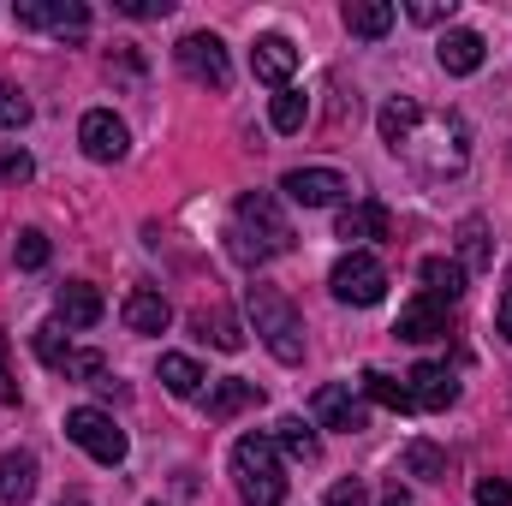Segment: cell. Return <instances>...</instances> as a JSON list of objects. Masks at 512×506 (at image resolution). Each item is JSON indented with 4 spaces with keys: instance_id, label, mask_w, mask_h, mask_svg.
Wrapping results in <instances>:
<instances>
[{
    "instance_id": "31",
    "label": "cell",
    "mask_w": 512,
    "mask_h": 506,
    "mask_svg": "<svg viewBox=\"0 0 512 506\" xmlns=\"http://www.w3.org/2000/svg\"><path fill=\"white\" fill-rule=\"evenodd\" d=\"M18 126H30V102H24L18 84L0 78V131H18Z\"/></svg>"
},
{
    "instance_id": "14",
    "label": "cell",
    "mask_w": 512,
    "mask_h": 506,
    "mask_svg": "<svg viewBox=\"0 0 512 506\" xmlns=\"http://www.w3.org/2000/svg\"><path fill=\"white\" fill-rule=\"evenodd\" d=\"M483 54H489V42H483L477 30H447V36L435 42V60H441V72H453V78L483 72Z\"/></svg>"
},
{
    "instance_id": "1",
    "label": "cell",
    "mask_w": 512,
    "mask_h": 506,
    "mask_svg": "<svg viewBox=\"0 0 512 506\" xmlns=\"http://www.w3.org/2000/svg\"><path fill=\"white\" fill-rule=\"evenodd\" d=\"M233 256L239 262H262V256H286L298 245V233H292V221H286V209H280V197L274 191H245L239 197V209H233Z\"/></svg>"
},
{
    "instance_id": "4",
    "label": "cell",
    "mask_w": 512,
    "mask_h": 506,
    "mask_svg": "<svg viewBox=\"0 0 512 506\" xmlns=\"http://www.w3.org/2000/svg\"><path fill=\"white\" fill-rule=\"evenodd\" d=\"M328 292L340 298V304H358V310H370V304H382L387 298V268L376 251H346L334 262V274H328Z\"/></svg>"
},
{
    "instance_id": "30",
    "label": "cell",
    "mask_w": 512,
    "mask_h": 506,
    "mask_svg": "<svg viewBox=\"0 0 512 506\" xmlns=\"http://www.w3.org/2000/svg\"><path fill=\"white\" fill-rule=\"evenodd\" d=\"M36 358L48 364V370H60L66 376V364H72V346H66V334L48 322V328H36Z\"/></svg>"
},
{
    "instance_id": "9",
    "label": "cell",
    "mask_w": 512,
    "mask_h": 506,
    "mask_svg": "<svg viewBox=\"0 0 512 506\" xmlns=\"http://www.w3.org/2000/svg\"><path fill=\"white\" fill-rule=\"evenodd\" d=\"M280 191H286L298 209H328V203H340V191H352V185H346L340 167H292V173L280 179Z\"/></svg>"
},
{
    "instance_id": "20",
    "label": "cell",
    "mask_w": 512,
    "mask_h": 506,
    "mask_svg": "<svg viewBox=\"0 0 512 506\" xmlns=\"http://www.w3.org/2000/svg\"><path fill=\"white\" fill-rule=\"evenodd\" d=\"M36 495V453H0V501H12V506H24Z\"/></svg>"
},
{
    "instance_id": "32",
    "label": "cell",
    "mask_w": 512,
    "mask_h": 506,
    "mask_svg": "<svg viewBox=\"0 0 512 506\" xmlns=\"http://www.w3.org/2000/svg\"><path fill=\"white\" fill-rule=\"evenodd\" d=\"M48 256H54V245H48V233H36V227H24L18 233V268H48Z\"/></svg>"
},
{
    "instance_id": "19",
    "label": "cell",
    "mask_w": 512,
    "mask_h": 506,
    "mask_svg": "<svg viewBox=\"0 0 512 506\" xmlns=\"http://www.w3.org/2000/svg\"><path fill=\"white\" fill-rule=\"evenodd\" d=\"M251 405H262V387L245 376H227V381H215V393H209V417L215 423H233L239 411H251Z\"/></svg>"
},
{
    "instance_id": "34",
    "label": "cell",
    "mask_w": 512,
    "mask_h": 506,
    "mask_svg": "<svg viewBox=\"0 0 512 506\" xmlns=\"http://www.w3.org/2000/svg\"><path fill=\"white\" fill-rule=\"evenodd\" d=\"M477 506H512V483L507 477H483L477 483Z\"/></svg>"
},
{
    "instance_id": "16",
    "label": "cell",
    "mask_w": 512,
    "mask_h": 506,
    "mask_svg": "<svg viewBox=\"0 0 512 506\" xmlns=\"http://www.w3.org/2000/svg\"><path fill=\"white\" fill-rule=\"evenodd\" d=\"M120 316H126L131 334H167V322H173V304H167L155 286H131L126 304H120Z\"/></svg>"
},
{
    "instance_id": "37",
    "label": "cell",
    "mask_w": 512,
    "mask_h": 506,
    "mask_svg": "<svg viewBox=\"0 0 512 506\" xmlns=\"http://www.w3.org/2000/svg\"><path fill=\"white\" fill-rule=\"evenodd\" d=\"M120 12H126V18H167L173 0H120Z\"/></svg>"
},
{
    "instance_id": "33",
    "label": "cell",
    "mask_w": 512,
    "mask_h": 506,
    "mask_svg": "<svg viewBox=\"0 0 512 506\" xmlns=\"http://www.w3.org/2000/svg\"><path fill=\"white\" fill-rule=\"evenodd\" d=\"M322 506H370V489H364L358 477H352V483H334V489H328V501H322Z\"/></svg>"
},
{
    "instance_id": "26",
    "label": "cell",
    "mask_w": 512,
    "mask_h": 506,
    "mask_svg": "<svg viewBox=\"0 0 512 506\" xmlns=\"http://www.w3.org/2000/svg\"><path fill=\"white\" fill-rule=\"evenodd\" d=\"M304 120H310V96H304V90H274L268 126L280 131V137H292V131H304Z\"/></svg>"
},
{
    "instance_id": "10",
    "label": "cell",
    "mask_w": 512,
    "mask_h": 506,
    "mask_svg": "<svg viewBox=\"0 0 512 506\" xmlns=\"http://www.w3.org/2000/svg\"><path fill=\"white\" fill-rule=\"evenodd\" d=\"M78 143H84V155H90V161H126L131 131H126V120H120V114L90 108V114L78 120Z\"/></svg>"
},
{
    "instance_id": "27",
    "label": "cell",
    "mask_w": 512,
    "mask_h": 506,
    "mask_svg": "<svg viewBox=\"0 0 512 506\" xmlns=\"http://www.w3.org/2000/svg\"><path fill=\"white\" fill-rule=\"evenodd\" d=\"M197 334H203L209 346H221V352H239V346H245V334H239V322H233L227 310H203V316H197Z\"/></svg>"
},
{
    "instance_id": "25",
    "label": "cell",
    "mask_w": 512,
    "mask_h": 506,
    "mask_svg": "<svg viewBox=\"0 0 512 506\" xmlns=\"http://www.w3.org/2000/svg\"><path fill=\"white\" fill-rule=\"evenodd\" d=\"M423 120V108L411 102V96H393V102H382V114H376V126H382V143L387 149H399L405 137H411V126Z\"/></svg>"
},
{
    "instance_id": "23",
    "label": "cell",
    "mask_w": 512,
    "mask_h": 506,
    "mask_svg": "<svg viewBox=\"0 0 512 506\" xmlns=\"http://www.w3.org/2000/svg\"><path fill=\"white\" fill-rule=\"evenodd\" d=\"M465 274H477V268H489L495 262V245H489V227H483V215H465L459 221V256H453Z\"/></svg>"
},
{
    "instance_id": "40",
    "label": "cell",
    "mask_w": 512,
    "mask_h": 506,
    "mask_svg": "<svg viewBox=\"0 0 512 506\" xmlns=\"http://www.w3.org/2000/svg\"><path fill=\"white\" fill-rule=\"evenodd\" d=\"M60 506H90V501H78V495H66V501H60Z\"/></svg>"
},
{
    "instance_id": "12",
    "label": "cell",
    "mask_w": 512,
    "mask_h": 506,
    "mask_svg": "<svg viewBox=\"0 0 512 506\" xmlns=\"http://www.w3.org/2000/svg\"><path fill=\"white\" fill-rule=\"evenodd\" d=\"M405 393H411V411H447L459 399V381H453L447 364H417L405 376Z\"/></svg>"
},
{
    "instance_id": "38",
    "label": "cell",
    "mask_w": 512,
    "mask_h": 506,
    "mask_svg": "<svg viewBox=\"0 0 512 506\" xmlns=\"http://www.w3.org/2000/svg\"><path fill=\"white\" fill-rule=\"evenodd\" d=\"M495 322H501V334L512 340V286L501 292V304H495Z\"/></svg>"
},
{
    "instance_id": "13",
    "label": "cell",
    "mask_w": 512,
    "mask_h": 506,
    "mask_svg": "<svg viewBox=\"0 0 512 506\" xmlns=\"http://www.w3.org/2000/svg\"><path fill=\"white\" fill-rule=\"evenodd\" d=\"M393 334H399V340H411V346H429V340H447V304H435V298H411V304L399 310V322H393Z\"/></svg>"
},
{
    "instance_id": "39",
    "label": "cell",
    "mask_w": 512,
    "mask_h": 506,
    "mask_svg": "<svg viewBox=\"0 0 512 506\" xmlns=\"http://www.w3.org/2000/svg\"><path fill=\"white\" fill-rule=\"evenodd\" d=\"M382 506H417V501H411V495H405V489H399V483H387V495H382Z\"/></svg>"
},
{
    "instance_id": "35",
    "label": "cell",
    "mask_w": 512,
    "mask_h": 506,
    "mask_svg": "<svg viewBox=\"0 0 512 506\" xmlns=\"http://www.w3.org/2000/svg\"><path fill=\"white\" fill-rule=\"evenodd\" d=\"M405 12H411L417 24H441V18H453V0H411Z\"/></svg>"
},
{
    "instance_id": "21",
    "label": "cell",
    "mask_w": 512,
    "mask_h": 506,
    "mask_svg": "<svg viewBox=\"0 0 512 506\" xmlns=\"http://www.w3.org/2000/svg\"><path fill=\"white\" fill-rule=\"evenodd\" d=\"M393 18H399V6H393V0H352V6H346V30H352V36H364V42L387 36V30H393Z\"/></svg>"
},
{
    "instance_id": "2",
    "label": "cell",
    "mask_w": 512,
    "mask_h": 506,
    "mask_svg": "<svg viewBox=\"0 0 512 506\" xmlns=\"http://www.w3.org/2000/svg\"><path fill=\"white\" fill-rule=\"evenodd\" d=\"M245 310H251V328L256 340L280 358V364H304V316L292 310V298L268 280H256L245 292Z\"/></svg>"
},
{
    "instance_id": "18",
    "label": "cell",
    "mask_w": 512,
    "mask_h": 506,
    "mask_svg": "<svg viewBox=\"0 0 512 506\" xmlns=\"http://www.w3.org/2000/svg\"><path fill=\"white\" fill-rule=\"evenodd\" d=\"M417 274H423V298H435V304H459L465 298V280H471L453 256H423Z\"/></svg>"
},
{
    "instance_id": "5",
    "label": "cell",
    "mask_w": 512,
    "mask_h": 506,
    "mask_svg": "<svg viewBox=\"0 0 512 506\" xmlns=\"http://www.w3.org/2000/svg\"><path fill=\"white\" fill-rule=\"evenodd\" d=\"M66 435L96 459V465H126V453H131V441H126V429L108 417V411H96V405H78V411H66Z\"/></svg>"
},
{
    "instance_id": "28",
    "label": "cell",
    "mask_w": 512,
    "mask_h": 506,
    "mask_svg": "<svg viewBox=\"0 0 512 506\" xmlns=\"http://www.w3.org/2000/svg\"><path fill=\"white\" fill-rule=\"evenodd\" d=\"M405 471L423 477V483H447V453L429 447V441H411V447H405Z\"/></svg>"
},
{
    "instance_id": "3",
    "label": "cell",
    "mask_w": 512,
    "mask_h": 506,
    "mask_svg": "<svg viewBox=\"0 0 512 506\" xmlns=\"http://www.w3.org/2000/svg\"><path fill=\"white\" fill-rule=\"evenodd\" d=\"M233 477H239L245 506H280L286 501V465H280V447H274L268 435H239V441H233Z\"/></svg>"
},
{
    "instance_id": "11",
    "label": "cell",
    "mask_w": 512,
    "mask_h": 506,
    "mask_svg": "<svg viewBox=\"0 0 512 506\" xmlns=\"http://www.w3.org/2000/svg\"><path fill=\"white\" fill-rule=\"evenodd\" d=\"M251 72L262 84H274V90H292V72H298V48H292V36H256L251 48Z\"/></svg>"
},
{
    "instance_id": "29",
    "label": "cell",
    "mask_w": 512,
    "mask_h": 506,
    "mask_svg": "<svg viewBox=\"0 0 512 506\" xmlns=\"http://www.w3.org/2000/svg\"><path fill=\"white\" fill-rule=\"evenodd\" d=\"M364 399H376L387 411H411V393H405V381L382 376V370H364Z\"/></svg>"
},
{
    "instance_id": "7",
    "label": "cell",
    "mask_w": 512,
    "mask_h": 506,
    "mask_svg": "<svg viewBox=\"0 0 512 506\" xmlns=\"http://www.w3.org/2000/svg\"><path fill=\"white\" fill-rule=\"evenodd\" d=\"M179 66L197 78V84H209V90H227L233 84V60H227V48H221V36H209V30H191L179 48Z\"/></svg>"
},
{
    "instance_id": "41",
    "label": "cell",
    "mask_w": 512,
    "mask_h": 506,
    "mask_svg": "<svg viewBox=\"0 0 512 506\" xmlns=\"http://www.w3.org/2000/svg\"><path fill=\"white\" fill-rule=\"evenodd\" d=\"M149 506H161V501H149Z\"/></svg>"
},
{
    "instance_id": "8",
    "label": "cell",
    "mask_w": 512,
    "mask_h": 506,
    "mask_svg": "<svg viewBox=\"0 0 512 506\" xmlns=\"http://www.w3.org/2000/svg\"><path fill=\"white\" fill-rule=\"evenodd\" d=\"M310 417L322 423V429H346V435H358V429H370V405L346 387V381H328V387H316L310 393Z\"/></svg>"
},
{
    "instance_id": "17",
    "label": "cell",
    "mask_w": 512,
    "mask_h": 506,
    "mask_svg": "<svg viewBox=\"0 0 512 506\" xmlns=\"http://www.w3.org/2000/svg\"><path fill=\"white\" fill-rule=\"evenodd\" d=\"M393 233V215H387V203H376V197H358V203H346L340 209V239H387Z\"/></svg>"
},
{
    "instance_id": "22",
    "label": "cell",
    "mask_w": 512,
    "mask_h": 506,
    "mask_svg": "<svg viewBox=\"0 0 512 506\" xmlns=\"http://www.w3.org/2000/svg\"><path fill=\"white\" fill-rule=\"evenodd\" d=\"M268 441H274L280 453H292V459H304V465H316V459H322V441H316V429H310L304 417H280Z\"/></svg>"
},
{
    "instance_id": "24",
    "label": "cell",
    "mask_w": 512,
    "mask_h": 506,
    "mask_svg": "<svg viewBox=\"0 0 512 506\" xmlns=\"http://www.w3.org/2000/svg\"><path fill=\"white\" fill-rule=\"evenodd\" d=\"M161 381H167V393L173 399H197L203 393V370H197V358H185V352H161Z\"/></svg>"
},
{
    "instance_id": "6",
    "label": "cell",
    "mask_w": 512,
    "mask_h": 506,
    "mask_svg": "<svg viewBox=\"0 0 512 506\" xmlns=\"http://www.w3.org/2000/svg\"><path fill=\"white\" fill-rule=\"evenodd\" d=\"M18 24L48 30L60 42H84L90 36V6L84 0H18Z\"/></svg>"
},
{
    "instance_id": "36",
    "label": "cell",
    "mask_w": 512,
    "mask_h": 506,
    "mask_svg": "<svg viewBox=\"0 0 512 506\" xmlns=\"http://www.w3.org/2000/svg\"><path fill=\"white\" fill-rule=\"evenodd\" d=\"M30 173H36V161H30L24 149H6V155H0V179H18V185H24Z\"/></svg>"
},
{
    "instance_id": "15",
    "label": "cell",
    "mask_w": 512,
    "mask_h": 506,
    "mask_svg": "<svg viewBox=\"0 0 512 506\" xmlns=\"http://www.w3.org/2000/svg\"><path fill=\"white\" fill-rule=\"evenodd\" d=\"M54 310H60V322H66V328H96V322H102V310H108V298H102L90 280H66V286L54 292Z\"/></svg>"
}]
</instances>
